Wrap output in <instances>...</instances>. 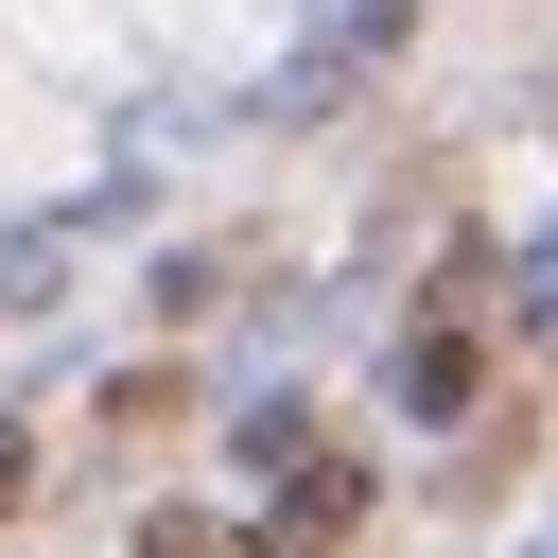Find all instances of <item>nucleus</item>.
I'll return each instance as SVG.
<instances>
[{
	"instance_id": "f257e3e1",
	"label": "nucleus",
	"mask_w": 558,
	"mask_h": 558,
	"mask_svg": "<svg viewBox=\"0 0 558 558\" xmlns=\"http://www.w3.org/2000/svg\"><path fill=\"white\" fill-rule=\"evenodd\" d=\"M349 523H366V471H349V453H296L279 506H262V558H331Z\"/></svg>"
},
{
	"instance_id": "f03ea898",
	"label": "nucleus",
	"mask_w": 558,
	"mask_h": 558,
	"mask_svg": "<svg viewBox=\"0 0 558 558\" xmlns=\"http://www.w3.org/2000/svg\"><path fill=\"white\" fill-rule=\"evenodd\" d=\"M401 401L453 418V401H471V331H418V349H401Z\"/></svg>"
},
{
	"instance_id": "7ed1b4c3",
	"label": "nucleus",
	"mask_w": 558,
	"mask_h": 558,
	"mask_svg": "<svg viewBox=\"0 0 558 558\" xmlns=\"http://www.w3.org/2000/svg\"><path fill=\"white\" fill-rule=\"evenodd\" d=\"M17 488H35V453H17V436H0V506H17Z\"/></svg>"
}]
</instances>
